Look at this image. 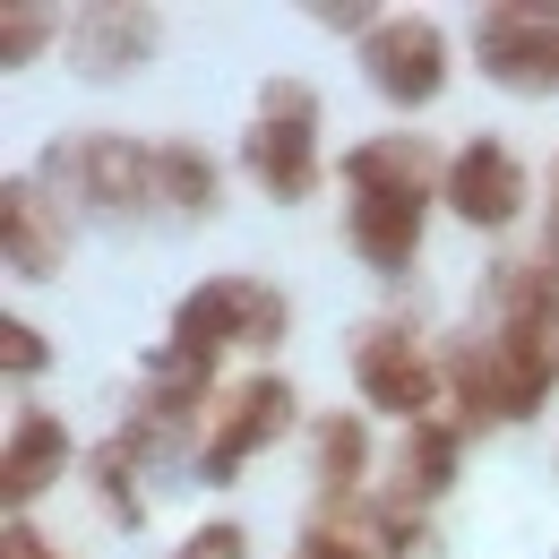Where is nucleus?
<instances>
[{"mask_svg": "<svg viewBox=\"0 0 559 559\" xmlns=\"http://www.w3.org/2000/svg\"><path fill=\"white\" fill-rule=\"evenodd\" d=\"M215 199H224V181H215V155L199 139H164L155 146V207L164 215H215Z\"/></svg>", "mask_w": 559, "mask_h": 559, "instance_id": "16", "label": "nucleus"}, {"mask_svg": "<svg viewBox=\"0 0 559 559\" xmlns=\"http://www.w3.org/2000/svg\"><path fill=\"white\" fill-rule=\"evenodd\" d=\"M345 181H353V199H361V190H370V199H414V207H430V190L448 199V164H439V146L414 139V130L361 139L345 155Z\"/></svg>", "mask_w": 559, "mask_h": 559, "instance_id": "11", "label": "nucleus"}, {"mask_svg": "<svg viewBox=\"0 0 559 559\" xmlns=\"http://www.w3.org/2000/svg\"><path fill=\"white\" fill-rule=\"evenodd\" d=\"M241 164H250V181L276 207H301L319 190V95L301 78H267L259 86V112L241 130Z\"/></svg>", "mask_w": 559, "mask_h": 559, "instance_id": "2", "label": "nucleus"}, {"mask_svg": "<svg viewBox=\"0 0 559 559\" xmlns=\"http://www.w3.org/2000/svg\"><path fill=\"white\" fill-rule=\"evenodd\" d=\"M525 190H534L525 164L499 139H465L448 155V207H456V224H474V233H508L525 215Z\"/></svg>", "mask_w": 559, "mask_h": 559, "instance_id": "8", "label": "nucleus"}, {"mask_svg": "<svg viewBox=\"0 0 559 559\" xmlns=\"http://www.w3.org/2000/svg\"><path fill=\"white\" fill-rule=\"evenodd\" d=\"M448 35L430 17H379V35L361 44V70H370V95H388L396 112L414 104H439L448 95Z\"/></svg>", "mask_w": 559, "mask_h": 559, "instance_id": "7", "label": "nucleus"}, {"mask_svg": "<svg viewBox=\"0 0 559 559\" xmlns=\"http://www.w3.org/2000/svg\"><path fill=\"white\" fill-rule=\"evenodd\" d=\"M551 199H559V173H551Z\"/></svg>", "mask_w": 559, "mask_h": 559, "instance_id": "24", "label": "nucleus"}, {"mask_svg": "<svg viewBox=\"0 0 559 559\" xmlns=\"http://www.w3.org/2000/svg\"><path fill=\"white\" fill-rule=\"evenodd\" d=\"M44 181L95 215H146L155 207V146L130 130H70L44 146Z\"/></svg>", "mask_w": 559, "mask_h": 559, "instance_id": "3", "label": "nucleus"}, {"mask_svg": "<svg viewBox=\"0 0 559 559\" xmlns=\"http://www.w3.org/2000/svg\"><path fill=\"white\" fill-rule=\"evenodd\" d=\"M465 439H474V430H465L456 414L414 421V430H405V456H396V474H388V490H379V499H388V508L430 516V499L456 483V465H465Z\"/></svg>", "mask_w": 559, "mask_h": 559, "instance_id": "12", "label": "nucleus"}, {"mask_svg": "<svg viewBox=\"0 0 559 559\" xmlns=\"http://www.w3.org/2000/svg\"><path fill=\"white\" fill-rule=\"evenodd\" d=\"M61 474H70V421L26 405V414L9 421V439H0V499L26 508V499H44Z\"/></svg>", "mask_w": 559, "mask_h": 559, "instance_id": "13", "label": "nucleus"}, {"mask_svg": "<svg viewBox=\"0 0 559 559\" xmlns=\"http://www.w3.org/2000/svg\"><path fill=\"white\" fill-rule=\"evenodd\" d=\"M474 70L508 95H559V0H499L474 17Z\"/></svg>", "mask_w": 559, "mask_h": 559, "instance_id": "5", "label": "nucleus"}, {"mask_svg": "<svg viewBox=\"0 0 559 559\" xmlns=\"http://www.w3.org/2000/svg\"><path fill=\"white\" fill-rule=\"evenodd\" d=\"M293 559H379V534H370V499L319 508V525L293 543Z\"/></svg>", "mask_w": 559, "mask_h": 559, "instance_id": "17", "label": "nucleus"}, {"mask_svg": "<svg viewBox=\"0 0 559 559\" xmlns=\"http://www.w3.org/2000/svg\"><path fill=\"white\" fill-rule=\"evenodd\" d=\"M0 250H9V276L52 284L70 267V224L52 207V181H0Z\"/></svg>", "mask_w": 559, "mask_h": 559, "instance_id": "9", "label": "nucleus"}, {"mask_svg": "<svg viewBox=\"0 0 559 559\" xmlns=\"http://www.w3.org/2000/svg\"><path fill=\"white\" fill-rule=\"evenodd\" d=\"M0 559H61V551H52L35 525H17V516H9V543H0Z\"/></svg>", "mask_w": 559, "mask_h": 559, "instance_id": "22", "label": "nucleus"}, {"mask_svg": "<svg viewBox=\"0 0 559 559\" xmlns=\"http://www.w3.org/2000/svg\"><path fill=\"white\" fill-rule=\"evenodd\" d=\"M173 559H250V534H241L233 516H215V525H199V534H181Z\"/></svg>", "mask_w": 559, "mask_h": 559, "instance_id": "20", "label": "nucleus"}, {"mask_svg": "<svg viewBox=\"0 0 559 559\" xmlns=\"http://www.w3.org/2000/svg\"><path fill=\"white\" fill-rule=\"evenodd\" d=\"M551 559H559V551H551Z\"/></svg>", "mask_w": 559, "mask_h": 559, "instance_id": "25", "label": "nucleus"}, {"mask_svg": "<svg viewBox=\"0 0 559 559\" xmlns=\"http://www.w3.org/2000/svg\"><path fill=\"white\" fill-rule=\"evenodd\" d=\"M52 44H61V9L52 0H9L0 9V70L9 78L26 70V61H44Z\"/></svg>", "mask_w": 559, "mask_h": 559, "instance_id": "18", "label": "nucleus"}, {"mask_svg": "<svg viewBox=\"0 0 559 559\" xmlns=\"http://www.w3.org/2000/svg\"><path fill=\"white\" fill-rule=\"evenodd\" d=\"M543 276L559 284V224H551V233H543Z\"/></svg>", "mask_w": 559, "mask_h": 559, "instance_id": "23", "label": "nucleus"}, {"mask_svg": "<svg viewBox=\"0 0 559 559\" xmlns=\"http://www.w3.org/2000/svg\"><path fill=\"white\" fill-rule=\"evenodd\" d=\"M310 439H319V508L370 499V430H361L353 414H319Z\"/></svg>", "mask_w": 559, "mask_h": 559, "instance_id": "15", "label": "nucleus"}, {"mask_svg": "<svg viewBox=\"0 0 559 559\" xmlns=\"http://www.w3.org/2000/svg\"><path fill=\"white\" fill-rule=\"evenodd\" d=\"M155 52H164V17L155 9H86V17H70V70L86 86H112V78L146 70Z\"/></svg>", "mask_w": 559, "mask_h": 559, "instance_id": "10", "label": "nucleus"}, {"mask_svg": "<svg viewBox=\"0 0 559 559\" xmlns=\"http://www.w3.org/2000/svg\"><path fill=\"white\" fill-rule=\"evenodd\" d=\"M0 370H9V379H44V370H52V336L26 328V319H0Z\"/></svg>", "mask_w": 559, "mask_h": 559, "instance_id": "19", "label": "nucleus"}, {"mask_svg": "<svg viewBox=\"0 0 559 559\" xmlns=\"http://www.w3.org/2000/svg\"><path fill=\"white\" fill-rule=\"evenodd\" d=\"M173 353L190 361H224V353H276L284 345V293L267 276H207L181 293L173 310Z\"/></svg>", "mask_w": 559, "mask_h": 559, "instance_id": "1", "label": "nucleus"}, {"mask_svg": "<svg viewBox=\"0 0 559 559\" xmlns=\"http://www.w3.org/2000/svg\"><path fill=\"white\" fill-rule=\"evenodd\" d=\"M345 241H353V259L361 267H379V276H405L414 267V250H421V207L414 199H353L345 215Z\"/></svg>", "mask_w": 559, "mask_h": 559, "instance_id": "14", "label": "nucleus"}, {"mask_svg": "<svg viewBox=\"0 0 559 559\" xmlns=\"http://www.w3.org/2000/svg\"><path fill=\"white\" fill-rule=\"evenodd\" d=\"M301 17H319V26H328V35H361V44H370V35H379V26H370V17H379V9H370V0H310V9H301Z\"/></svg>", "mask_w": 559, "mask_h": 559, "instance_id": "21", "label": "nucleus"}, {"mask_svg": "<svg viewBox=\"0 0 559 559\" xmlns=\"http://www.w3.org/2000/svg\"><path fill=\"white\" fill-rule=\"evenodd\" d=\"M293 379H276V370H250V379H233V396H215L207 430H199V456H190V474L207 490L241 483V465L250 456H267L284 430H293Z\"/></svg>", "mask_w": 559, "mask_h": 559, "instance_id": "4", "label": "nucleus"}, {"mask_svg": "<svg viewBox=\"0 0 559 559\" xmlns=\"http://www.w3.org/2000/svg\"><path fill=\"white\" fill-rule=\"evenodd\" d=\"M353 388H361V405H370V414H396V421H430V405L448 396L439 353L421 345L414 328H396V319L353 336Z\"/></svg>", "mask_w": 559, "mask_h": 559, "instance_id": "6", "label": "nucleus"}]
</instances>
